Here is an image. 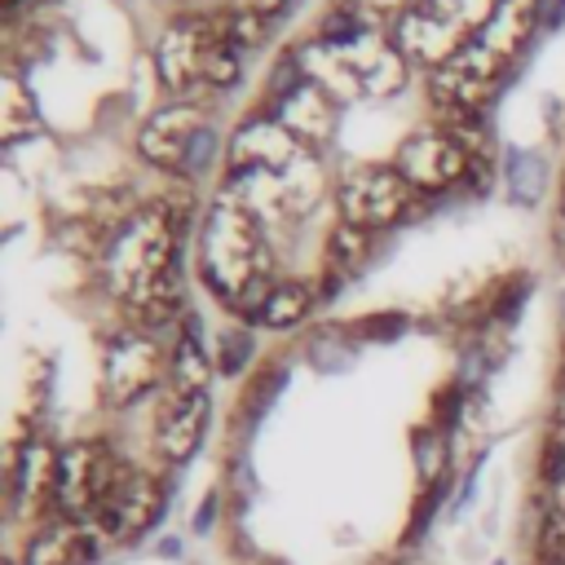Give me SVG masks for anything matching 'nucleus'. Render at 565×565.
Wrapping results in <instances>:
<instances>
[{
    "instance_id": "obj_9",
    "label": "nucleus",
    "mask_w": 565,
    "mask_h": 565,
    "mask_svg": "<svg viewBox=\"0 0 565 565\" xmlns=\"http://www.w3.org/2000/svg\"><path fill=\"white\" fill-rule=\"evenodd\" d=\"M309 305H313V296H309L300 282H282V287L269 291V300H265V309H260V322H265V327H296V322L309 313Z\"/></svg>"
},
{
    "instance_id": "obj_5",
    "label": "nucleus",
    "mask_w": 565,
    "mask_h": 565,
    "mask_svg": "<svg viewBox=\"0 0 565 565\" xmlns=\"http://www.w3.org/2000/svg\"><path fill=\"white\" fill-rule=\"evenodd\" d=\"M406 203H411V181L397 168H358L340 185L344 225H353V230L388 225L406 212Z\"/></svg>"
},
{
    "instance_id": "obj_3",
    "label": "nucleus",
    "mask_w": 565,
    "mask_h": 565,
    "mask_svg": "<svg viewBox=\"0 0 565 565\" xmlns=\"http://www.w3.org/2000/svg\"><path fill=\"white\" fill-rule=\"evenodd\" d=\"M154 57L177 93H221L238 84V40L230 22L181 18L163 31Z\"/></svg>"
},
{
    "instance_id": "obj_10",
    "label": "nucleus",
    "mask_w": 565,
    "mask_h": 565,
    "mask_svg": "<svg viewBox=\"0 0 565 565\" xmlns=\"http://www.w3.org/2000/svg\"><path fill=\"white\" fill-rule=\"evenodd\" d=\"M543 481L552 486V490H561L565 486V437H552L547 446H543Z\"/></svg>"
},
{
    "instance_id": "obj_12",
    "label": "nucleus",
    "mask_w": 565,
    "mask_h": 565,
    "mask_svg": "<svg viewBox=\"0 0 565 565\" xmlns=\"http://www.w3.org/2000/svg\"><path fill=\"white\" fill-rule=\"evenodd\" d=\"M446 499V486L437 481L433 490H428V503H419V512H415V530H411V539H419V530H428L433 525V512H437V503Z\"/></svg>"
},
{
    "instance_id": "obj_16",
    "label": "nucleus",
    "mask_w": 565,
    "mask_h": 565,
    "mask_svg": "<svg viewBox=\"0 0 565 565\" xmlns=\"http://www.w3.org/2000/svg\"><path fill=\"white\" fill-rule=\"evenodd\" d=\"M159 552H163V556H181V539H163Z\"/></svg>"
},
{
    "instance_id": "obj_1",
    "label": "nucleus",
    "mask_w": 565,
    "mask_h": 565,
    "mask_svg": "<svg viewBox=\"0 0 565 565\" xmlns=\"http://www.w3.org/2000/svg\"><path fill=\"white\" fill-rule=\"evenodd\" d=\"M539 18H543V0H499L494 13L455 49V57H446L441 75L433 79L437 102L446 110L477 115L499 93V84L512 75Z\"/></svg>"
},
{
    "instance_id": "obj_8",
    "label": "nucleus",
    "mask_w": 565,
    "mask_h": 565,
    "mask_svg": "<svg viewBox=\"0 0 565 565\" xmlns=\"http://www.w3.org/2000/svg\"><path fill=\"white\" fill-rule=\"evenodd\" d=\"M207 424V393H177L159 419V446L168 459H190Z\"/></svg>"
},
{
    "instance_id": "obj_14",
    "label": "nucleus",
    "mask_w": 565,
    "mask_h": 565,
    "mask_svg": "<svg viewBox=\"0 0 565 565\" xmlns=\"http://www.w3.org/2000/svg\"><path fill=\"white\" fill-rule=\"evenodd\" d=\"M238 9H243V13H252V18H260V22H269L278 9H287V0H243Z\"/></svg>"
},
{
    "instance_id": "obj_2",
    "label": "nucleus",
    "mask_w": 565,
    "mask_h": 565,
    "mask_svg": "<svg viewBox=\"0 0 565 565\" xmlns=\"http://www.w3.org/2000/svg\"><path fill=\"white\" fill-rule=\"evenodd\" d=\"M265 269H269V256H265V238H260L252 207L225 194L207 212V225H203V278L221 291L230 309L260 318L274 291Z\"/></svg>"
},
{
    "instance_id": "obj_13",
    "label": "nucleus",
    "mask_w": 565,
    "mask_h": 565,
    "mask_svg": "<svg viewBox=\"0 0 565 565\" xmlns=\"http://www.w3.org/2000/svg\"><path fill=\"white\" fill-rule=\"evenodd\" d=\"M437 459H441L437 437H424V441H419V472H424V477H437Z\"/></svg>"
},
{
    "instance_id": "obj_11",
    "label": "nucleus",
    "mask_w": 565,
    "mask_h": 565,
    "mask_svg": "<svg viewBox=\"0 0 565 565\" xmlns=\"http://www.w3.org/2000/svg\"><path fill=\"white\" fill-rule=\"evenodd\" d=\"M252 353V340L243 335V331H230L225 340H221V371L225 375H234L238 366H243V358Z\"/></svg>"
},
{
    "instance_id": "obj_4",
    "label": "nucleus",
    "mask_w": 565,
    "mask_h": 565,
    "mask_svg": "<svg viewBox=\"0 0 565 565\" xmlns=\"http://www.w3.org/2000/svg\"><path fill=\"white\" fill-rule=\"evenodd\" d=\"M212 146H216V132L194 106H168L141 132L146 159L168 172H199L207 163Z\"/></svg>"
},
{
    "instance_id": "obj_15",
    "label": "nucleus",
    "mask_w": 565,
    "mask_h": 565,
    "mask_svg": "<svg viewBox=\"0 0 565 565\" xmlns=\"http://www.w3.org/2000/svg\"><path fill=\"white\" fill-rule=\"evenodd\" d=\"M216 508H221L216 499H203V508H199V516H194V530H207V525H212V516H216Z\"/></svg>"
},
{
    "instance_id": "obj_6",
    "label": "nucleus",
    "mask_w": 565,
    "mask_h": 565,
    "mask_svg": "<svg viewBox=\"0 0 565 565\" xmlns=\"http://www.w3.org/2000/svg\"><path fill=\"white\" fill-rule=\"evenodd\" d=\"M463 168H468V146L455 132H419L397 154V172L424 190H441V185L459 181Z\"/></svg>"
},
{
    "instance_id": "obj_7",
    "label": "nucleus",
    "mask_w": 565,
    "mask_h": 565,
    "mask_svg": "<svg viewBox=\"0 0 565 565\" xmlns=\"http://www.w3.org/2000/svg\"><path fill=\"white\" fill-rule=\"evenodd\" d=\"M150 371H154V353L146 340L137 335H119L106 353V388H110V402H132L146 384H150Z\"/></svg>"
}]
</instances>
